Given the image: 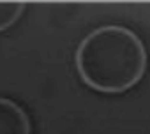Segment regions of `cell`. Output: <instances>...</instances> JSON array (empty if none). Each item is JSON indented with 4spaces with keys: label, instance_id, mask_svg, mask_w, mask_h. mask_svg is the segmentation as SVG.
<instances>
[{
    "label": "cell",
    "instance_id": "cell-3",
    "mask_svg": "<svg viewBox=\"0 0 150 134\" xmlns=\"http://www.w3.org/2000/svg\"><path fill=\"white\" fill-rule=\"evenodd\" d=\"M27 4L25 2H0V32H6L21 18Z\"/></svg>",
    "mask_w": 150,
    "mask_h": 134
},
{
    "label": "cell",
    "instance_id": "cell-1",
    "mask_svg": "<svg viewBox=\"0 0 150 134\" xmlns=\"http://www.w3.org/2000/svg\"><path fill=\"white\" fill-rule=\"evenodd\" d=\"M80 80L101 94H124L136 87L145 73L148 55L136 32L122 25L92 30L74 53Z\"/></svg>",
    "mask_w": 150,
    "mask_h": 134
},
{
    "label": "cell",
    "instance_id": "cell-2",
    "mask_svg": "<svg viewBox=\"0 0 150 134\" xmlns=\"http://www.w3.org/2000/svg\"><path fill=\"white\" fill-rule=\"evenodd\" d=\"M0 134H32L28 113L9 97H0Z\"/></svg>",
    "mask_w": 150,
    "mask_h": 134
}]
</instances>
